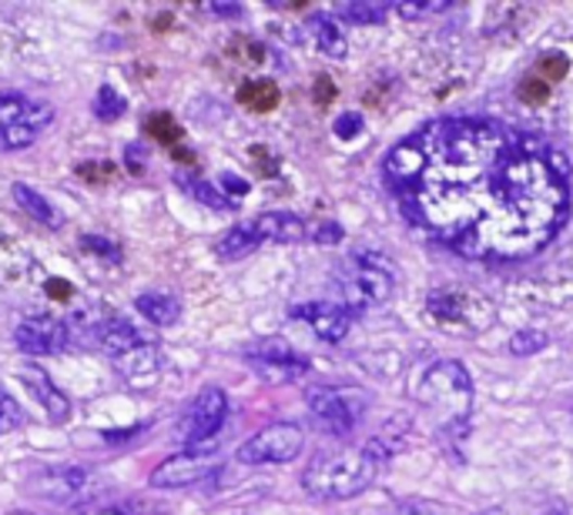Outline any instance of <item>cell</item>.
I'll return each mask as SVG.
<instances>
[{"instance_id": "1", "label": "cell", "mask_w": 573, "mask_h": 515, "mask_svg": "<svg viewBox=\"0 0 573 515\" xmlns=\"http://www.w3.org/2000/svg\"><path fill=\"white\" fill-rule=\"evenodd\" d=\"M403 215L470 261H526L570 218L563 157L489 117H436L382 162Z\"/></svg>"}, {"instance_id": "2", "label": "cell", "mask_w": 573, "mask_h": 515, "mask_svg": "<svg viewBox=\"0 0 573 515\" xmlns=\"http://www.w3.org/2000/svg\"><path fill=\"white\" fill-rule=\"evenodd\" d=\"M379 465L382 462L369 452V446L319 449L302 472V489L319 502H346L375 482Z\"/></svg>"}, {"instance_id": "3", "label": "cell", "mask_w": 573, "mask_h": 515, "mask_svg": "<svg viewBox=\"0 0 573 515\" xmlns=\"http://www.w3.org/2000/svg\"><path fill=\"white\" fill-rule=\"evenodd\" d=\"M416 405L436 415V428L446 439H463V432L470 428V412H473V378L467 365L443 359L430 365L416 385Z\"/></svg>"}, {"instance_id": "4", "label": "cell", "mask_w": 573, "mask_h": 515, "mask_svg": "<svg viewBox=\"0 0 573 515\" xmlns=\"http://www.w3.org/2000/svg\"><path fill=\"white\" fill-rule=\"evenodd\" d=\"M339 288H342V305H346L353 314L362 308L382 305L393 298L396 265L372 248H359L349 255L346 265L339 268Z\"/></svg>"}, {"instance_id": "5", "label": "cell", "mask_w": 573, "mask_h": 515, "mask_svg": "<svg viewBox=\"0 0 573 515\" xmlns=\"http://www.w3.org/2000/svg\"><path fill=\"white\" fill-rule=\"evenodd\" d=\"M305 446V432L295 422H276L255 432L245 446H239V462L242 465H282L292 462Z\"/></svg>"}, {"instance_id": "6", "label": "cell", "mask_w": 573, "mask_h": 515, "mask_svg": "<svg viewBox=\"0 0 573 515\" xmlns=\"http://www.w3.org/2000/svg\"><path fill=\"white\" fill-rule=\"evenodd\" d=\"M228 415V399H225V391L208 385L202 388L195 399H191V405L184 409L181 422H178V442H184V449H199L205 446L212 435L221 428Z\"/></svg>"}, {"instance_id": "7", "label": "cell", "mask_w": 573, "mask_h": 515, "mask_svg": "<svg viewBox=\"0 0 573 515\" xmlns=\"http://www.w3.org/2000/svg\"><path fill=\"white\" fill-rule=\"evenodd\" d=\"M245 359L265 382H292V378H302L305 372H309V359L282 338L255 342L245 351Z\"/></svg>"}, {"instance_id": "8", "label": "cell", "mask_w": 573, "mask_h": 515, "mask_svg": "<svg viewBox=\"0 0 573 515\" xmlns=\"http://www.w3.org/2000/svg\"><path fill=\"white\" fill-rule=\"evenodd\" d=\"M218 459L202 449H188L171 459H165L155 472H151V486L155 489H184V486H199L218 475Z\"/></svg>"}, {"instance_id": "9", "label": "cell", "mask_w": 573, "mask_h": 515, "mask_svg": "<svg viewBox=\"0 0 573 515\" xmlns=\"http://www.w3.org/2000/svg\"><path fill=\"white\" fill-rule=\"evenodd\" d=\"M305 405H309L313 419L332 432V435H349L359 422V409L342 388L332 385H309L305 388Z\"/></svg>"}, {"instance_id": "10", "label": "cell", "mask_w": 573, "mask_h": 515, "mask_svg": "<svg viewBox=\"0 0 573 515\" xmlns=\"http://www.w3.org/2000/svg\"><path fill=\"white\" fill-rule=\"evenodd\" d=\"M289 314L309 325L316 332V338H322L329 345L346 338L349 329H353V319H356V314L342 301H305V305H292Z\"/></svg>"}, {"instance_id": "11", "label": "cell", "mask_w": 573, "mask_h": 515, "mask_svg": "<svg viewBox=\"0 0 573 515\" xmlns=\"http://www.w3.org/2000/svg\"><path fill=\"white\" fill-rule=\"evenodd\" d=\"M14 342L27 355H61L71 345V329L61 319H51V314H34V319H24L17 325Z\"/></svg>"}, {"instance_id": "12", "label": "cell", "mask_w": 573, "mask_h": 515, "mask_svg": "<svg viewBox=\"0 0 573 515\" xmlns=\"http://www.w3.org/2000/svg\"><path fill=\"white\" fill-rule=\"evenodd\" d=\"M252 231L262 245H302L309 242V221L292 211H262L252 221Z\"/></svg>"}, {"instance_id": "13", "label": "cell", "mask_w": 573, "mask_h": 515, "mask_svg": "<svg viewBox=\"0 0 573 515\" xmlns=\"http://www.w3.org/2000/svg\"><path fill=\"white\" fill-rule=\"evenodd\" d=\"M21 382L27 385V391L37 399V405H41L44 412H48V419L54 422V425H61V422H67V415H71V402L64 399V391L48 378V372L44 369H37V365H24L21 369Z\"/></svg>"}, {"instance_id": "14", "label": "cell", "mask_w": 573, "mask_h": 515, "mask_svg": "<svg viewBox=\"0 0 573 515\" xmlns=\"http://www.w3.org/2000/svg\"><path fill=\"white\" fill-rule=\"evenodd\" d=\"M54 121V107L48 104H34L17 125H11L8 131H0V144H4L8 151H17V147H27L34 144L37 138H41Z\"/></svg>"}, {"instance_id": "15", "label": "cell", "mask_w": 573, "mask_h": 515, "mask_svg": "<svg viewBox=\"0 0 573 515\" xmlns=\"http://www.w3.org/2000/svg\"><path fill=\"white\" fill-rule=\"evenodd\" d=\"M85 482H88L85 468H51L34 486H37V495H44L51 502H71L81 495Z\"/></svg>"}, {"instance_id": "16", "label": "cell", "mask_w": 573, "mask_h": 515, "mask_svg": "<svg viewBox=\"0 0 573 515\" xmlns=\"http://www.w3.org/2000/svg\"><path fill=\"white\" fill-rule=\"evenodd\" d=\"M111 362L125 378H148V375H155L158 365H162V348L141 342V345H135L131 351L118 355V359H111Z\"/></svg>"}, {"instance_id": "17", "label": "cell", "mask_w": 573, "mask_h": 515, "mask_svg": "<svg viewBox=\"0 0 573 515\" xmlns=\"http://www.w3.org/2000/svg\"><path fill=\"white\" fill-rule=\"evenodd\" d=\"M135 308L144 314V319L151 325H158V329H168L181 319V301L175 295H158V292H148L135 301Z\"/></svg>"}, {"instance_id": "18", "label": "cell", "mask_w": 573, "mask_h": 515, "mask_svg": "<svg viewBox=\"0 0 573 515\" xmlns=\"http://www.w3.org/2000/svg\"><path fill=\"white\" fill-rule=\"evenodd\" d=\"M262 242L255 237V231H252V224L249 221H242V224H235V228H228L221 237H218V245H215V255L221 258V261H239V258H245V255H252L255 248H258Z\"/></svg>"}, {"instance_id": "19", "label": "cell", "mask_w": 573, "mask_h": 515, "mask_svg": "<svg viewBox=\"0 0 573 515\" xmlns=\"http://www.w3.org/2000/svg\"><path fill=\"white\" fill-rule=\"evenodd\" d=\"M14 202H17L34 221H41V224H48V228H61V215H58V208L48 202V197H44L41 191H34L30 184H14Z\"/></svg>"}, {"instance_id": "20", "label": "cell", "mask_w": 573, "mask_h": 515, "mask_svg": "<svg viewBox=\"0 0 573 515\" xmlns=\"http://www.w3.org/2000/svg\"><path fill=\"white\" fill-rule=\"evenodd\" d=\"M309 27H313V37H316V44L322 54L329 57H346L349 44H346V34L339 30V24L329 17V14H313L309 17Z\"/></svg>"}, {"instance_id": "21", "label": "cell", "mask_w": 573, "mask_h": 515, "mask_svg": "<svg viewBox=\"0 0 573 515\" xmlns=\"http://www.w3.org/2000/svg\"><path fill=\"white\" fill-rule=\"evenodd\" d=\"M335 14L349 24H382L390 17V4H382V0H349Z\"/></svg>"}, {"instance_id": "22", "label": "cell", "mask_w": 573, "mask_h": 515, "mask_svg": "<svg viewBox=\"0 0 573 515\" xmlns=\"http://www.w3.org/2000/svg\"><path fill=\"white\" fill-rule=\"evenodd\" d=\"M175 181H178L191 197H199L202 205H212V208H232V202H228V197H225L215 184H208V181H199V178H191V175H184V171H178Z\"/></svg>"}, {"instance_id": "23", "label": "cell", "mask_w": 573, "mask_h": 515, "mask_svg": "<svg viewBox=\"0 0 573 515\" xmlns=\"http://www.w3.org/2000/svg\"><path fill=\"white\" fill-rule=\"evenodd\" d=\"M239 101H242L245 107H252V111H269V107H276L279 91H276V85H269V81H255V85L242 88Z\"/></svg>"}, {"instance_id": "24", "label": "cell", "mask_w": 573, "mask_h": 515, "mask_svg": "<svg viewBox=\"0 0 573 515\" xmlns=\"http://www.w3.org/2000/svg\"><path fill=\"white\" fill-rule=\"evenodd\" d=\"M27 422L24 409L17 405L14 395L4 388V382H0V435H8V432H17L21 425Z\"/></svg>"}, {"instance_id": "25", "label": "cell", "mask_w": 573, "mask_h": 515, "mask_svg": "<svg viewBox=\"0 0 573 515\" xmlns=\"http://www.w3.org/2000/svg\"><path fill=\"white\" fill-rule=\"evenodd\" d=\"M125 98L114 91L111 85H104L101 91H98V98H94V114L101 117V121H118V117L125 114Z\"/></svg>"}, {"instance_id": "26", "label": "cell", "mask_w": 573, "mask_h": 515, "mask_svg": "<svg viewBox=\"0 0 573 515\" xmlns=\"http://www.w3.org/2000/svg\"><path fill=\"white\" fill-rule=\"evenodd\" d=\"M144 134H148V138H158V141H165V144H175V141L181 138V128L175 125L171 114L158 111V114H151L148 121H144Z\"/></svg>"}, {"instance_id": "27", "label": "cell", "mask_w": 573, "mask_h": 515, "mask_svg": "<svg viewBox=\"0 0 573 515\" xmlns=\"http://www.w3.org/2000/svg\"><path fill=\"white\" fill-rule=\"evenodd\" d=\"M30 107H34V101H27L21 94H0V131H8L11 125H17Z\"/></svg>"}, {"instance_id": "28", "label": "cell", "mask_w": 573, "mask_h": 515, "mask_svg": "<svg viewBox=\"0 0 573 515\" xmlns=\"http://www.w3.org/2000/svg\"><path fill=\"white\" fill-rule=\"evenodd\" d=\"M547 332H540V329H520L513 338H510V351L513 355H537V351H544L547 348Z\"/></svg>"}, {"instance_id": "29", "label": "cell", "mask_w": 573, "mask_h": 515, "mask_svg": "<svg viewBox=\"0 0 573 515\" xmlns=\"http://www.w3.org/2000/svg\"><path fill=\"white\" fill-rule=\"evenodd\" d=\"M449 8V0H396V11L409 21H419V17H430V14H440Z\"/></svg>"}, {"instance_id": "30", "label": "cell", "mask_w": 573, "mask_h": 515, "mask_svg": "<svg viewBox=\"0 0 573 515\" xmlns=\"http://www.w3.org/2000/svg\"><path fill=\"white\" fill-rule=\"evenodd\" d=\"M309 242L313 245H335V242H342V224L332 221V218L309 221Z\"/></svg>"}, {"instance_id": "31", "label": "cell", "mask_w": 573, "mask_h": 515, "mask_svg": "<svg viewBox=\"0 0 573 515\" xmlns=\"http://www.w3.org/2000/svg\"><path fill=\"white\" fill-rule=\"evenodd\" d=\"M85 248H91L94 255H104L107 261H122L118 245L107 242V237H101V234H85Z\"/></svg>"}, {"instance_id": "32", "label": "cell", "mask_w": 573, "mask_h": 515, "mask_svg": "<svg viewBox=\"0 0 573 515\" xmlns=\"http://www.w3.org/2000/svg\"><path fill=\"white\" fill-rule=\"evenodd\" d=\"M356 131H362V114H359V111L342 114L339 121H335V134H339V138H353Z\"/></svg>"}, {"instance_id": "33", "label": "cell", "mask_w": 573, "mask_h": 515, "mask_svg": "<svg viewBox=\"0 0 573 515\" xmlns=\"http://www.w3.org/2000/svg\"><path fill=\"white\" fill-rule=\"evenodd\" d=\"M81 515H138L131 505H104V508H88Z\"/></svg>"}, {"instance_id": "34", "label": "cell", "mask_w": 573, "mask_h": 515, "mask_svg": "<svg viewBox=\"0 0 573 515\" xmlns=\"http://www.w3.org/2000/svg\"><path fill=\"white\" fill-rule=\"evenodd\" d=\"M221 188H232V194H239V197L249 191V184H245L242 178H235V175H225V178H221Z\"/></svg>"}, {"instance_id": "35", "label": "cell", "mask_w": 573, "mask_h": 515, "mask_svg": "<svg viewBox=\"0 0 573 515\" xmlns=\"http://www.w3.org/2000/svg\"><path fill=\"white\" fill-rule=\"evenodd\" d=\"M212 11H215V14H225V17H235V14H242V8H239V4H212Z\"/></svg>"}, {"instance_id": "36", "label": "cell", "mask_w": 573, "mask_h": 515, "mask_svg": "<svg viewBox=\"0 0 573 515\" xmlns=\"http://www.w3.org/2000/svg\"><path fill=\"white\" fill-rule=\"evenodd\" d=\"M476 515H507L504 508H483V512H476Z\"/></svg>"}, {"instance_id": "37", "label": "cell", "mask_w": 573, "mask_h": 515, "mask_svg": "<svg viewBox=\"0 0 573 515\" xmlns=\"http://www.w3.org/2000/svg\"><path fill=\"white\" fill-rule=\"evenodd\" d=\"M8 515H34V512H8Z\"/></svg>"}, {"instance_id": "38", "label": "cell", "mask_w": 573, "mask_h": 515, "mask_svg": "<svg viewBox=\"0 0 573 515\" xmlns=\"http://www.w3.org/2000/svg\"><path fill=\"white\" fill-rule=\"evenodd\" d=\"M547 515H563V512H547Z\"/></svg>"}]
</instances>
